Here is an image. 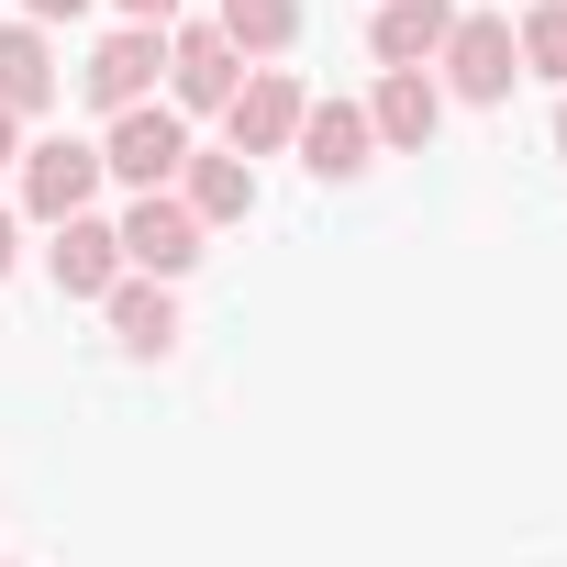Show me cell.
Listing matches in <instances>:
<instances>
[{"mask_svg":"<svg viewBox=\"0 0 567 567\" xmlns=\"http://www.w3.org/2000/svg\"><path fill=\"white\" fill-rule=\"evenodd\" d=\"M90 0H23V23H79Z\"/></svg>","mask_w":567,"mask_h":567,"instance_id":"e0dca14e","label":"cell"},{"mask_svg":"<svg viewBox=\"0 0 567 567\" xmlns=\"http://www.w3.org/2000/svg\"><path fill=\"white\" fill-rule=\"evenodd\" d=\"M112 234H123V267H134V278H189L200 245H212V223H200L178 189H134V212H123Z\"/></svg>","mask_w":567,"mask_h":567,"instance_id":"3957f363","label":"cell"},{"mask_svg":"<svg viewBox=\"0 0 567 567\" xmlns=\"http://www.w3.org/2000/svg\"><path fill=\"white\" fill-rule=\"evenodd\" d=\"M234 79H245V56H234L212 23H167V101H178V112H223Z\"/></svg>","mask_w":567,"mask_h":567,"instance_id":"30bf717a","label":"cell"},{"mask_svg":"<svg viewBox=\"0 0 567 567\" xmlns=\"http://www.w3.org/2000/svg\"><path fill=\"white\" fill-rule=\"evenodd\" d=\"M56 90H68V68H56V45H45V23H0V112H56Z\"/></svg>","mask_w":567,"mask_h":567,"instance_id":"4fadbf2b","label":"cell"},{"mask_svg":"<svg viewBox=\"0 0 567 567\" xmlns=\"http://www.w3.org/2000/svg\"><path fill=\"white\" fill-rule=\"evenodd\" d=\"M545 12H567V0H545Z\"/></svg>","mask_w":567,"mask_h":567,"instance_id":"7402d4cb","label":"cell"},{"mask_svg":"<svg viewBox=\"0 0 567 567\" xmlns=\"http://www.w3.org/2000/svg\"><path fill=\"white\" fill-rule=\"evenodd\" d=\"M301 112H312V90H301L290 68H245L234 101H223V134H234V156H290Z\"/></svg>","mask_w":567,"mask_h":567,"instance_id":"8992f818","label":"cell"},{"mask_svg":"<svg viewBox=\"0 0 567 567\" xmlns=\"http://www.w3.org/2000/svg\"><path fill=\"white\" fill-rule=\"evenodd\" d=\"M368 134H379V156H423V145L445 134V90H434V68H379V90H368Z\"/></svg>","mask_w":567,"mask_h":567,"instance_id":"52a82bcc","label":"cell"},{"mask_svg":"<svg viewBox=\"0 0 567 567\" xmlns=\"http://www.w3.org/2000/svg\"><path fill=\"white\" fill-rule=\"evenodd\" d=\"M456 34V0H379V23H368V56L379 68H434Z\"/></svg>","mask_w":567,"mask_h":567,"instance_id":"5bb4252c","label":"cell"},{"mask_svg":"<svg viewBox=\"0 0 567 567\" xmlns=\"http://www.w3.org/2000/svg\"><path fill=\"white\" fill-rule=\"evenodd\" d=\"M178 156H189V112H178V101H134V112H112V134H101V167H112L123 189H178Z\"/></svg>","mask_w":567,"mask_h":567,"instance_id":"7a4b0ae2","label":"cell"},{"mask_svg":"<svg viewBox=\"0 0 567 567\" xmlns=\"http://www.w3.org/2000/svg\"><path fill=\"white\" fill-rule=\"evenodd\" d=\"M212 34L245 56V68H278L301 45V0H212Z\"/></svg>","mask_w":567,"mask_h":567,"instance_id":"9a60e30c","label":"cell"},{"mask_svg":"<svg viewBox=\"0 0 567 567\" xmlns=\"http://www.w3.org/2000/svg\"><path fill=\"white\" fill-rule=\"evenodd\" d=\"M178 200L223 234V223H245L256 212V156H234V145H189L178 156Z\"/></svg>","mask_w":567,"mask_h":567,"instance_id":"8fae6325","label":"cell"},{"mask_svg":"<svg viewBox=\"0 0 567 567\" xmlns=\"http://www.w3.org/2000/svg\"><path fill=\"white\" fill-rule=\"evenodd\" d=\"M123 23H178V0H112Z\"/></svg>","mask_w":567,"mask_h":567,"instance_id":"ac0fdd59","label":"cell"},{"mask_svg":"<svg viewBox=\"0 0 567 567\" xmlns=\"http://www.w3.org/2000/svg\"><path fill=\"white\" fill-rule=\"evenodd\" d=\"M512 79H523L512 23H501V12H456V34H445V56H434V90H445V101H467V112H501V101H512Z\"/></svg>","mask_w":567,"mask_h":567,"instance_id":"6da1fadb","label":"cell"},{"mask_svg":"<svg viewBox=\"0 0 567 567\" xmlns=\"http://www.w3.org/2000/svg\"><path fill=\"white\" fill-rule=\"evenodd\" d=\"M0 167H23V112H0Z\"/></svg>","mask_w":567,"mask_h":567,"instance_id":"ffe728a7","label":"cell"},{"mask_svg":"<svg viewBox=\"0 0 567 567\" xmlns=\"http://www.w3.org/2000/svg\"><path fill=\"white\" fill-rule=\"evenodd\" d=\"M12 267H23V223H12V212H0V278H12Z\"/></svg>","mask_w":567,"mask_h":567,"instance_id":"d6986e66","label":"cell"},{"mask_svg":"<svg viewBox=\"0 0 567 567\" xmlns=\"http://www.w3.org/2000/svg\"><path fill=\"white\" fill-rule=\"evenodd\" d=\"M556 156H567V90H556Z\"/></svg>","mask_w":567,"mask_h":567,"instance_id":"44dd1931","label":"cell"},{"mask_svg":"<svg viewBox=\"0 0 567 567\" xmlns=\"http://www.w3.org/2000/svg\"><path fill=\"white\" fill-rule=\"evenodd\" d=\"M156 68H167V23H123V34H101V45H90V68H79V101L112 123V112L156 101Z\"/></svg>","mask_w":567,"mask_h":567,"instance_id":"5b68a950","label":"cell"},{"mask_svg":"<svg viewBox=\"0 0 567 567\" xmlns=\"http://www.w3.org/2000/svg\"><path fill=\"white\" fill-rule=\"evenodd\" d=\"M101 189H112V167H101L90 134H45V145H23V212H34V223L101 212Z\"/></svg>","mask_w":567,"mask_h":567,"instance_id":"277c9868","label":"cell"},{"mask_svg":"<svg viewBox=\"0 0 567 567\" xmlns=\"http://www.w3.org/2000/svg\"><path fill=\"white\" fill-rule=\"evenodd\" d=\"M512 45H523V79H556V90H567V12L534 0V12L512 23Z\"/></svg>","mask_w":567,"mask_h":567,"instance_id":"2e32d148","label":"cell"},{"mask_svg":"<svg viewBox=\"0 0 567 567\" xmlns=\"http://www.w3.org/2000/svg\"><path fill=\"white\" fill-rule=\"evenodd\" d=\"M101 312H112V346H123V357H167V346H178V278H134V267H123Z\"/></svg>","mask_w":567,"mask_h":567,"instance_id":"7c38bea8","label":"cell"},{"mask_svg":"<svg viewBox=\"0 0 567 567\" xmlns=\"http://www.w3.org/2000/svg\"><path fill=\"white\" fill-rule=\"evenodd\" d=\"M290 145H301V167H312L323 189H346V178H368V167H379V134H368V101H312Z\"/></svg>","mask_w":567,"mask_h":567,"instance_id":"ba28073f","label":"cell"},{"mask_svg":"<svg viewBox=\"0 0 567 567\" xmlns=\"http://www.w3.org/2000/svg\"><path fill=\"white\" fill-rule=\"evenodd\" d=\"M56 245H45V278L68 301H112V278H123V234L101 223V212H68V223H45Z\"/></svg>","mask_w":567,"mask_h":567,"instance_id":"9c48e42d","label":"cell"}]
</instances>
